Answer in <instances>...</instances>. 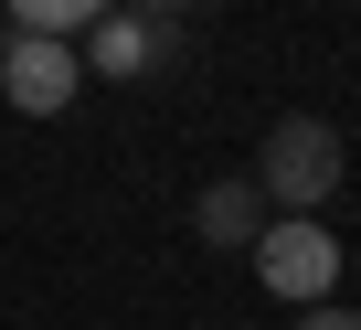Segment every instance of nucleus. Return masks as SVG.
<instances>
[{"instance_id": "obj_1", "label": "nucleus", "mask_w": 361, "mask_h": 330, "mask_svg": "<svg viewBox=\"0 0 361 330\" xmlns=\"http://www.w3.org/2000/svg\"><path fill=\"white\" fill-rule=\"evenodd\" d=\"M245 182L266 192V213H329L340 203V182H350V139L329 128V117H276L266 139H255V160H245Z\"/></svg>"}, {"instance_id": "obj_2", "label": "nucleus", "mask_w": 361, "mask_h": 330, "mask_svg": "<svg viewBox=\"0 0 361 330\" xmlns=\"http://www.w3.org/2000/svg\"><path fill=\"white\" fill-rule=\"evenodd\" d=\"M255 256V277H266V298H287V309H319V298H340V235L319 224V213H266V235L245 245Z\"/></svg>"}, {"instance_id": "obj_3", "label": "nucleus", "mask_w": 361, "mask_h": 330, "mask_svg": "<svg viewBox=\"0 0 361 330\" xmlns=\"http://www.w3.org/2000/svg\"><path fill=\"white\" fill-rule=\"evenodd\" d=\"M0 96H11L22 117H64L85 96V54L64 33H0Z\"/></svg>"}, {"instance_id": "obj_4", "label": "nucleus", "mask_w": 361, "mask_h": 330, "mask_svg": "<svg viewBox=\"0 0 361 330\" xmlns=\"http://www.w3.org/2000/svg\"><path fill=\"white\" fill-rule=\"evenodd\" d=\"M75 54H85V75H106V86H138V75L180 64V22H138V11H96V22L75 33Z\"/></svg>"}, {"instance_id": "obj_5", "label": "nucleus", "mask_w": 361, "mask_h": 330, "mask_svg": "<svg viewBox=\"0 0 361 330\" xmlns=\"http://www.w3.org/2000/svg\"><path fill=\"white\" fill-rule=\"evenodd\" d=\"M192 235H202L213 256H245V245L266 235V192H255L245 171H224V182H202V203H192Z\"/></svg>"}, {"instance_id": "obj_6", "label": "nucleus", "mask_w": 361, "mask_h": 330, "mask_svg": "<svg viewBox=\"0 0 361 330\" xmlns=\"http://www.w3.org/2000/svg\"><path fill=\"white\" fill-rule=\"evenodd\" d=\"M96 11H106V0H11V33H64V43H75Z\"/></svg>"}, {"instance_id": "obj_7", "label": "nucleus", "mask_w": 361, "mask_h": 330, "mask_svg": "<svg viewBox=\"0 0 361 330\" xmlns=\"http://www.w3.org/2000/svg\"><path fill=\"white\" fill-rule=\"evenodd\" d=\"M106 11H138V22H202L213 0H106Z\"/></svg>"}, {"instance_id": "obj_8", "label": "nucleus", "mask_w": 361, "mask_h": 330, "mask_svg": "<svg viewBox=\"0 0 361 330\" xmlns=\"http://www.w3.org/2000/svg\"><path fill=\"white\" fill-rule=\"evenodd\" d=\"M298 330H361V309H340V298H319V309H298Z\"/></svg>"}]
</instances>
